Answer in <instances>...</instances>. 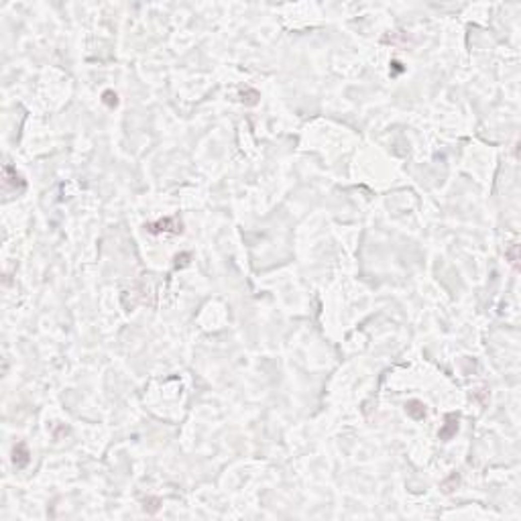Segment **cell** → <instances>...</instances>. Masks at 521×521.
Wrapping results in <instances>:
<instances>
[{"instance_id":"3957f363","label":"cell","mask_w":521,"mask_h":521,"mask_svg":"<svg viewBox=\"0 0 521 521\" xmlns=\"http://www.w3.org/2000/svg\"><path fill=\"white\" fill-rule=\"evenodd\" d=\"M29 460H31V452H29L27 444H25V442H19V444L13 448V464H15L17 468H25V466L29 464Z\"/></svg>"},{"instance_id":"8992f818","label":"cell","mask_w":521,"mask_h":521,"mask_svg":"<svg viewBox=\"0 0 521 521\" xmlns=\"http://www.w3.org/2000/svg\"><path fill=\"white\" fill-rule=\"evenodd\" d=\"M116 102H118V100H116V94H114L112 90L104 92V104H108V106L112 108V106H116Z\"/></svg>"},{"instance_id":"7a4b0ae2","label":"cell","mask_w":521,"mask_h":521,"mask_svg":"<svg viewBox=\"0 0 521 521\" xmlns=\"http://www.w3.org/2000/svg\"><path fill=\"white\" fill-rule=\"evenodd\" d=\"M456 432H458V415L456 413H448L446 420H444V426L438 432V436H440V440L448 442V440H452L456 436Z\"/></svg>"},{"instance_id":"6da1fadb","label":"cell","mask_w":521,"mask_h":521,"mask_svg":"<svg viewBox=\"0 0 521 521\" xmlns=\"http://www.w3.org/2000/svg\"><path fill=\"white\" fill-rule=\"evenodd\" d=\"M147 230H149L151 234H161V232L179 234V232H181V222H177L175 218H165V220H159V222L149 224Z\"/></svg>"},{"instance_id":"277c9868","label":"cell","mask_w":521,"mask_h":521,"mask_svg":"<svg viewBox=\"0 0 521 521\" xmlns=\"http://www.w3.org/2000/svg\"><path fill=\"white\" fill-rule=\"evenodd\" d=\"M405 409H407V415H411L413 420H424L426 418V405L422 401H418V399L407 401Z\"/></svg>"},{"instance_id":"5b68a950","label":"cell","mask_w":521,"mask_h":521,"mask_svg":"<svg viewBox=\"0 0 521 521\" xmlns=\"http://www.w3.org/2000/svg\"><path fill=\"white\" fill-rule=\"evenodd\" d=\"M5 179H7V183H11V185H15V187L19 185L21 189H25V185H27V183H25V179H23V177H21V175L11 167V165H7V167H5Z\"/></svg>"},{"instance_id":"52a82bcc","label":"cell","mask_w":521,"mask_h":521,"mask_svg":"<svg viewBox=\"0 0 521 521\" xmlns=\"http://www.w3.org/2000/svg\"><path fill=\"white\" fill-rule=\"evenodd\" d=\"M159 503H161L159 499H145V509H147L149 513H155V511L159 509Z\"/></svg>"}]
</instances>
